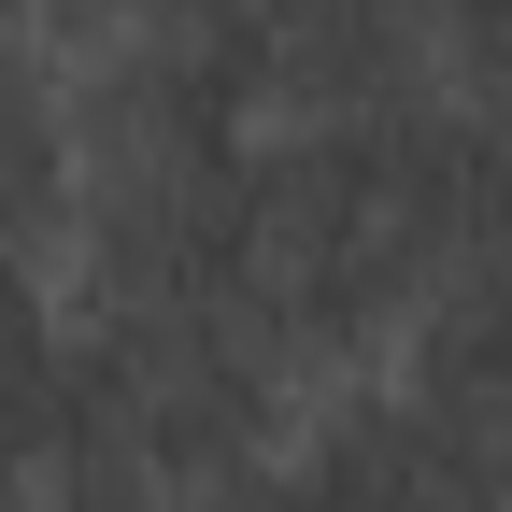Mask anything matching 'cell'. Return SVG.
I'll list each match as a JSON object with an SVG mask.
<instances>
[{"label": "cell", "instance_id": "3", "mask_svg": "<svg viewBox=\"0 0 512 512\" xmlns=\"http://www.w3.org/2000/svg\"><path fill=\"white\" fill-rule=\"evenodd\" d=\"M57 214H72V143H57V43L0 29V242L57 271Z\"/></svg>", "mask_w": 512, "mask_h": 512}, {"label": "cell", "instance_id": "5", "mask_svg": "<svg viewBox=\"0 0 512 512\" xmlns=\"http://www.w3.org/2000/svg\"><path fill=\"white\" fill-rule=\"evenodd\" d=\"M15 512H171V484L128 470V456H100V441H57V456L15 484Z\"/></svg>", "mask_w": 512, "mask_h": 512}, {"label": "cell", "instance_id": "7", "mask_svg": "<svg viewBox=\"0 0 512 512\" xmlns=\"http://www.w3.org/2000/svg\"><path fill=\"white\" fill-rule=\"evenodd\" d=\"M29 470H43V456H29L15 427H0V512H15V484H29Z\"/></svg>", "mask_w": 512, "mask_h": 512}, {"label": "cell", "instance_id": "2", "mask_svg": "<svg viewBox=\"0 0 512 512\" xmlns=\"http://www.w3.org/2000/svg\"><path fill=\"white\" fill-rule=\"evenodd\" d=\"M384 384L512 484V228L470 242V256H441V271L413 285L399 342H384Z\"/></svg>", "mask_w": 512, "mask_h": 512}, {"label": "cell", "instance_id": "1", "mask_svg": "<svg viewBox=\"0 0 512 512\" xmlns=\"http://www.w3.org/2000/svg\"><path fill=\"white\" fill-rule=\"evenodd\" d=\"M313 384L271 356L256 313H72V441L185 484L271 470Z\"/></svg>", "mask_w": 512, "mask_h": 512}, {"label": "cell", "instance_id": "6", "mask_svg": "<svg viewBox=\"0 0 512 512\" xmlns=\"http://www.w3.org/2000/svg\"><path fill=\"white\" fill-rule=\"evenodd\" d=\"M171 512H285V484H271V470H228V484H185Z\"/></svg>", "mask_w": 512, "mask_h": 512}, {"label": "cell", "instance_id": "4", "mask_svg": "<svg viewBox=\"0 0 512 512\" xmlns=\"http://www.w3.org/2000/svg\"><path fill=\"white\" fill-rule=\"evenodd\" d=\"M413 29H427V86L512 143V0H413Z\"/></svg>", "mask_w": 512, "mask_h": 512}]
</instances>
